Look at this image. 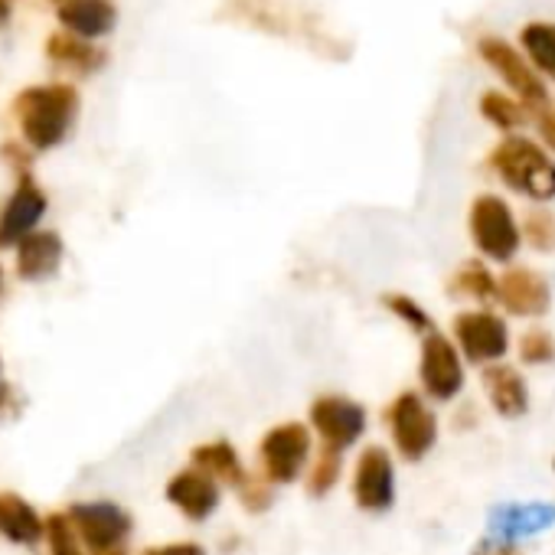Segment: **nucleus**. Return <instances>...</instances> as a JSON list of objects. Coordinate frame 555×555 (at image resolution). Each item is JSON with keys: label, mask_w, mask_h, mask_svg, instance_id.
<instances>
[{"label": "nucleus", "mask_w": 555, "mask_h": 555, "mask_svg": "<svg viewBox=\"0 0 555 555\" xmlns=\"http://www.w3.org/2000/svg\"><path fill=\"white\" fill-rule=\"evenodd\" d=\"M490 167L513 193L532 203L555 199V160L535 141L519 138V134L500 141L490 151Z\"/></svg>", "instance_id": "nucleus-1"}, {"label": "nucleus", "mask_w": 555, "mask_h": 555, "mask_svg": "<svg viewBox=\"0 0 555 555\" xmlns=\"http://www.w3.org/2000/svg\"><path fill=\"white\" fill-rule=\"evenodd\" d=\"M314 461V435L305 422H282L258 441V467L271 487H292L308 477Z\"/></svg>", "instance_id": "nucleus-2"}, {"label": "nucleus", "mask_w": 555, "mask_h": 555, "mask_svg": "<svg viewBox=\"0 0 555 555\" xmlns=\"http://www.w3.org/2000/svg\"><path fill=\"white\" fill-rule=\"evenodd\" d=\"M17 115H21L24 138L34 147L40 151L56 147L69 134V125L76 118V92L69 86L27 89L17 99Z\"/></svg>", "instance_id": "nucleus-3"}, {"label": "nucleus", "mask_w": 555, "mask_h": 555, "mask_svg": "<svg viewBox=\"0 0 555 555\" xmlns=\"http://www.w3.org/2000/svg\"><path fill=\"white\" fill-rule=\"evenodd\" d=\"M467 232L477 251L493 264H509L522 248V225L516 222L509 203L496 193H483L470 203Z\"/></svg>", "instance_id": "nucleus-4"}, {"label": "nucleus", "mask_w": 555, "mask_h": 555, "mask_svg": "<svg viewBox=\"0 0 555 555\" xmlns=\"http://www.w3.org/2000/svg\"><path fill=\"white\" fill-rule=\"evenodd\" d=\"M386 428L396 454L409 464H422L438 448V415L422 392H399L386 409Z\"/></svg>", "instance_id": "nucleus-5"}, {"label": "nucleus", "mask_w": 555, "mask_h": 555, "mask_svg": "<svg viewBox=\"0 0 555 555\" xmlns=\"http://www.w3.org/2000/svg\"><path fill=\"white\" fill-rule=\"evenodd\" d=\"M555 526V503L548 500H529V503H496L487 509L483 539L480 545L490 552H509L519 542H529Z\"/></svg>", "instance_id": "nucleus-6"}, {"label": "nucleus", "mask_w": 555, "mask_h": 555, "mask_svg": "<svg viewBox=\"0 0 555 555\" xmlns=\"http://www.w3.org/2000/svg\"><path fill=\"white\" fill-rule=\"evenodd\" d=\"M464 357L451 337L441 331L422 337V353H418V383L431 402H454L464 386H467V370Z\"/></svg>", "instance_id": "nucleus-7"}, {"label": "nucleus", "mask_w": 555, "mask_h": 555, "mask_svg": "<svg viewBox=\"0 0 555 555\" xmlns=\"http://www.w3.org/2000/svg\"><path fill=\"white\" fill-rule=\"evenodd\" d=\"M308 425L311 431H318L324 448H334L340 454H347L350 448H357L370 428V415L366 409L350 399V396H318L308 409Z\"/></svg>", "instance_id": "nucleus-8"}, {"label": "nucleus", "mask_w": 555, "mask_h": 555, "mask_svg": "<svg viewBox=\"0 0 555 555\" xmlns=\"http://www.w3.org/2000/svg\"><path fill=\"white\" fill-rule=\"evenodd\" d=\"M451 340L457 344V350L467 363L483 366V370L493 363H503V357L509 353V327L490 308L461 311L454 318V337Z\"/></svg>", "instance_id": "nucleus-9"}, {"label": "nucleus", "mask_w": 555, "mask_h": 555, "mask_svg": "<svg viewBox=\"0 0 555 555\" xmlns=\"http://www.w3.org/2000/svg\"><path fill=\"white\" fill-rule=\"evenodd\" d=\"M396 496H399V480H396L392 454L379 444L363 448L353 467V503L370 516H383L396 506Z\"/></svg>", "instance_id": "nucleus-10"}, {"label": "nucleus", "mask_w": 555, "mask_h": 555, "mask_svg": "<svg viewBox=\"0 0 555 555\" xmlns=\"http://www.w3.org/2000/svg\"><path fill=\"white\" fill-rule=\"evenodd\" d=\"M480 56L483 63L522 99L526 108H545L548 105V95H545V86L542 79L535 76L532 63H526L506 40H496V37H483L480 40Z\"/></svg>", "instance_id": "nucleus-11"}, {"label": "nucleus", "mask_w": 555, "mask_h": 555, "mask_svg": "<svg viewBox=\"0 0 555 555\" xmlns=\"http://www.w3.org/2000/svg\"><path fill=\"white\" fill-rule=\"evenodd\" d=\"M496 305L513 318H545L552 311V285L532 268H506L496 278Z\"/></svg>", "instance_id": "nucleus-12"}, {"label": "nucleus", "mask_w": 555, "mask_h": 555, "mask_svg": "<svg viewBox=\"0 0 555 555\" xmlns=\"http://www.w3.org/2000/svg\"><path fill=\"white\" fill-rule=\"evenodd\" d=\"M69 519L76 526V532L86 539L89 548L105 552L125 542V535L131 532V516L128 509H121L118 503L99 500V503H79L69 509Z\"/></svg>", "instance_id": "nucleus-13"}, {"label": "nucleus", "mask_w": 555, "mask_h": 555, "mask_svg": "<svg viewBox=\"0 0 555 555\" xmlns=\"http://www.w3.org/2000/svg\"><path fill=\"white\" fill-rule=\"evenodd\" d=\"M167 500L190 519V522H206L216 516L222 503V483L206 477L203 470L190 467L170 477L167 483Z\"/></svg>", "instance_id": "nucleus-14"}, {"label": "nucleus", "mask_w": 555, "mask_h": 555, "mask_svg": "<svg viewBox=\"0 0 555 555\" xmlns=\"http://www.w3.org/2000/svg\"><path fill=\"white\" fill-rule=\"evenodd\" d=\"M483 383V392H487V402L490 409L506 418V422H519L526 412H529V386L522 379V373L509 363H493L483 370L480 376Z\"/></svg>", "instance_id": "nucleus-15"}, {"label": "nucleus", "mask_w": 555, "mask_h": 555, "mask_svg": "<svg viewBox=\"0 0 555 555\" xmlns=\"http://www.w3.org/2000/svg\"><path fill=\"white\" fill-rule=\"evenodd\" d=\"M43 212H47V196L30 180H24L11 196V203L4 206V212H0V245H14V242L21 245Z\"/></svg>", "instance_id": "nucleus-16"}, {"label": "nucleus", "mask_w": 555, "mask_h": 555, "mask_svg": "<svg viewBox=\"0 0 555 555\" xmlns=\"http://www.w3.org/2000/svg\"><path fill=\"white\" fill-rule=\"evenodd\" d=\"M60 21L69 34H76L82 40H99V37L112 34L115 8H112V0H63Z\"/></svg>", "instance_id": "nucleus-17"}, {"label": "nucleus", "mask_w": 555, "mask_h": 555, "mask_svg": "<svg viewBox=\"0 0 555 555\" xmlns=\"http://www.w3.org/2000/svg\"><path fill=\"white\" fill-rule=\"evenodd\" d=\"M63 258V242L56 232H30L21 245H17V268L27 282H40V278H50L56 271Z\"/></svg>", "instance_id": "nucleus-18"}, {"label": "nucleus", "mask_w": 555, "mask_h": 555, "mask_svg": "<svg viewBox=\"0 0 555 555\" xmlns=\"http://www.w3.org/2000/svg\"><path fill=\"white\" fill-rule=\"evenodd\" d=\"M193 467L203 470L206 477H212L216 483H225V487H235V490L248 480V474L242 467V457L229 441H206V444L193 448Z\"/></svg>", "instance_id": "nucleus-19"}, {"label": "nucleus", "mask_w": 555, "mask_h": 555, "mask_svg": "<svg viewBox=\"0 0 555 555\" xmlns=\"http://www.w3.org/2000/svg\"><path fill=\"white\" fill-rule=\"evenodd\" d=\"M0 532H4L8 539H14V542H27L30 545V542H37L47 532V526L34 513L30 503H24L14 493H0Z\"/></svg>", "instance_id": "nucleus-20"}, {"label": "nucleus", "mask_w": 555, "mask_h": 555, "mask_svg": "<svg viewBox=\"0 0 555 555\" xmlns=\"http://www.w3.org/2000/svg\"><path fill=\"white\" fill-rule=\"evenodd\" d=\"M451 295L474 305H496V278L483 261H464L451 278Z\"/></svg>", "instance_id": "nucleus-21"}, {"label": "nucleus", "mask_w": 555, "mask_h": 555, "mask_svg": "<svg viewBox=\"0 0 555 555\" xmlns=\"http://www.w3.org/2000/svg\"><path fill=\"white\" fill-rule=\"evenodd\" d=\"M532 69L548 76L555 82V24H529L519 34Z\"/></svg>", "instance_id": "nucleus-22"}, {"label": "nucleus", "mask_w": 555, "mask_h": 555, "mask_svg": "<svg viewBox=\"0 0 555 555\" xmlns=\"http://www.w3.org/2000/svg\"><path fill=\"white\" fill-rule=\"evenodd\" d=\"M340 474H344V454L334 451V448H321L318 457L311 461V470L305 477V487H308V496H327L337 483H340Z\"/></svg>", "instance_id": "nucleus-23"}, {"label": "nucleus", "mask_w": 555, "mask_h": 555, "mask_svg": "<svg viewBox=\"0 0 555 555\" xmlns=\"http://www.w3.org/2000/svg\"><path fill=\"white\" fill-rule=\"evenodd\" d=\"M383 308H386L396 321H402L412 334H418V337H428V334L438 331L435 321H431V314H428L415 298H409V295H402V292H386V295H383Z\"/></svg>", "instance_id": "nucleus-24"}, {"label": "nucleus", "mask_w": 555, "mask_h": 555, "mask_svg": "<svg viewBox=\"0 0 555 555\" xmlns=\"http://www.w3.org/2000/svg\"><path fill=\"white\" fill-rule=\"evenodd\" d=\"M480 115L500 131H516L519 125H526V108L519 102L500 95V92H487L480 99Z\"/></svg>", "instance_id": "nucleus-25"}, {"label": "nucleus", "mask_w": 555, "mask_h": 555, "mask_svg": "<svg viewBox=\"0 0 555 555\" xmlns=\"http://www.w3.org/2000/svg\"><path fill=\"white\" fill-rule=\"evenodd\" d=\"M522 242L539 255H555V212L532 209L522 222Z\"/></svg>", "instance_id": "nucleus-26"}, {"label": "nucleus", "mask_w": 555, "mask_h": 555, "mask_svg": "<svg viewBox=\"0 0 555 555\" xmlns=\"http://www.w3.org/2000/svg\"><path fill=\"white\" fill-rule=\"evenodd\" d=\"M519 360L526 366H548L555 363V337L542 327H532L519 340Z\"/></svg>", "instance_id": "nucleus-27"}, {"label": "nucleus", "mask_w": 555, "mask_h": 555, "mask_svg": "<svg viewBox=\"0 0 555 555\" xmlns=\"http://www.w3.org/2000/svg\"><path fill=\"white\" fill-rule=\"evenodd\" d=\"M47 535H50V548L53 555H82L79 552V539H76V526L69 516L56 513L47 519Z\"/></svg>", "instance_id": "nucleus-28"}, {"label": "nucleus", "mask_w": 555, "mask_h": 555, "mask_svg": "<svg viewBox=\"0 0 555 555\" xmlns=\"http://www.w3.org/2000/svg\"><path fill=\"white\" fill-rule=\"evenodd\" d=\"M238 493H242V506L248 509V513H264L268 506H271V500H274V487L258 474V477H248L242 487H238Z\"/></svg>", "instance_id": "nucleus-29"}, {"label": "nucleus", "mask_w": 555, "mask_h": 555, "mask_svg": "<svg viewBox=\"0 0 555 555\" xmlns=\"http://www.w3.org/2000/svg\"><path fill=\"white\" fill-rule=\"evenodd\" d=\"M50 53H53L56 60L76 63V66H92V60H95V53H92L86 43H79V40H63V37H53Z\"/></svg>", "instance_id": "nucleus-30"}, {"label": "nucleus", "mask_w": 555, "mask_h": 555, "mask_svg": "<svg viewBox=\"0 0 555 555\" xmlns=\"http://www.w3.org/2000/svg\"><path fill=\"white\" fill-rule=\"evenodd\" d=\"M535 125H539V138H542V144L555 154V105H545V108H539V118H535Z\"/></svg>", "instance_id": "nucleus-31"}, {"label": "nucleus", "mask_w": 555, "mask_h": 555, "mask_svg": "<svg viewBox=\"0 0 555 555\" xmlns=\"http://www.w3.org/2000/svg\"><path fill=\"white\" fill-rule=\"evenodd\" d=\"M144 555H206L199 542H170V545H154Z\"/></svg>", "instance_id": "nucleus-32"}, {"label": "nucleus", "mask_w": 555, "mask_h": 555, "mask_svg": "<svg viewBox=\"0 0 555 555\" xmlns=\"http://www.w3.org/2000/svg\"><path fill=\"white\" fill-rule=\"evenodd\" d=\"M11 17V0H0V24Z\"/></svg>", "instance_id": "nucleus-33"}, {"label": "nucleus", "mask_w": 555, "mask_h": 555, "mask_svg": "<svg viewBox=\"0 0 555 555\" xmlns=\"http://www.w3.org/2000/svg\"><path fill=\"white\" fill-rule=\"evenodd\" d=\"M95 555H125V548H121V545H115V548H105V552H95Z\"/></svg>", "instance_id": "nucleus-34"}, {"label": "nucleus", "mask_w": 555, "mask_h": 555, "mask_svg": "<svg viewBox=\"0 0 555 555\" xmlns=\"http://www.w3.org/2000/svg\"><path fill=\"white\" fill-rule=\"evenodd\" d=\"M552 474H555V457H552Z\"/></svg>", "instance_id": "nucleus-35"}]
</instances>
